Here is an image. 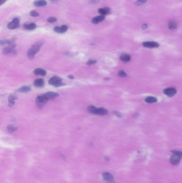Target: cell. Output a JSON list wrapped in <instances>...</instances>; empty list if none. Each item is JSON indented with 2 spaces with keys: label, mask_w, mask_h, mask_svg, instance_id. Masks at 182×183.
Segmentation results:
<instances>
[{
  "label": "cell",
  "mask_w": 182,
  "mask_h": 183,
  "mask_svg": "<svg viewBox=\"0 0 182 183\" xmlns=\"http://www.w3.org/2000/svg\"><path fill=\"white\" fill-rule=\"evenodd\" d=\"M43 42L42 41H38L35 43L32 46V47L28 49L27 51V56L30 59H33L39 51L40 50V48L43 44Z\"/></svg>",
  "instance_id": "1"
},
{
  "label": "cell",
  "mask_w": 182,
  "mask_h": 183,
  "mask_svg": "<svg viewBox=\"0 0 182 183\" xmlns=\"http://www.w3.org/2000/svg\"><path fill=\"white\" fill-rule=\"evenodd\" d=\"M89 112L90 113H92L96 115H106L108 114V111L105 108H97L94 106H89L88 108Z\"/></svg>",
  "instance_id": "2"
},
{
  "label": "cell",
  "mask_w": 182,
  "mask_h": 183,
  "mask_svg": "<svg viewBox=\"0 0 182 183\" xmlns=\"http://www.w3.org/2000/svg\"><path fill=\"white\" fill-rule=\"evenodd\" d=\"M173 155L170 157V161L174 165H176L180 163L182 157V152L180 151H172Z\"/></svg>",
  "instance_id": "3"
},
{
  "label": "cell",
  "mask_w": 182,
  "mask_h": 183,
  "mask_svg": "<svg viewBox=\"0 0 182 183\" xmlns=\"http://www.w3.org/2000/svg\"><path fill=\"white\" fill-rule=\"evenodd\" d=\"M62 79L60 78V77L58 76H54L49 80V83L55 87H60L64 85V83L62 82Z\"/></svg>",
  "instance_id": "4"
},
{
  "label": "cell",
  "mask_w": 182,
  "mask_h": 183,
  "mask_svg": "<svg viewBox=\"0 0 182 183\" xmlns=\"http://www.w3.org/2000/svg\"><path fill=\"white\" fill-rule=\"evenodd\" d=\"M48 99L45 96L44 94L38 96L36 99V103L37 107L41 108L48 101Z\"/></svg>",
  "instance_id": "5"
},
{
  "label": "cell",
  "mask_w": 182,
  "mask_h": 183,
  "mask_svg": "<svg viewBox=\"0 0 182 183\" xmlns=\"http://www.w3.org/2000/svg\"><path fill=\"white\" fill-rule=\"evenodd\" d=\"M19 25V19L18 18H15L12 20L11 22L8 25V28L11 30L17 28Z\"/></svg>",
  "instance_id": "6"
},
{
  "label": "cell",
  "mask_w": 182,
  "mask_h": 183,
  "mask_svg": "<svg viewBox=\"0 0 182 183\" xmlns=\"http://www.w3.org/2000/svg\"><path fill=\"white\" fill-rule=\"evenodd\" d=\"M16 46V44H12L9 45V47L5 48L3 49V53L4 54H14L16 53V50L15 49V47Z\"/></svg>",
  "instance_id": "7"
},
{
  "label": "cell",
  "mask_w": 182,
  "mask_h": 183,
  "mask_svg": "<svg viewBox=\"0 0 182 183\" xmlns=\"http://www.w3.org/2000/svg\"><path fill=\"white\" fill-rule=\"evenodd\" d=\"M102 176L103 179L105 181L109 183H113L114 182L113 176L109 172H104L102 174Z\"/></svg>",
  "instance_id": "8"
},
{
  "label": "cell",
  "mask_w": 182,
  "mask_h": 183,
  "mask_svg": "<svg viewBox=\"0 0 182 183\" xmlns=\"http://www.w3.org/2000/svg\"><path fill=\"white\" fill-rule=\"evenodd\" d=\"M143 46L146 48H158L159 47V44L157 42L154 41H147L144 42L143 43Z\"/></svg>",
  "instance_id": "9"
},
{
  "label": "cell",
  "mask_w": 182,
  "mask_h": 183,
  "mask_svg": "<svg viewBox=\"0 0 182 183\" xmlns=\"http://www.w3.org/2000/svg\"><path fill=\"white\" fill-rule=\"evenodd\" d=\"M176 89L174 88H168L164 90V94L169 97L174 96L176 94Z\"/></svg>",
  "instance_id": "10"
},
{
  "label": "cell",
  "mask_w": 182,
  "mask_h": 183,
  "mask_svg": "<svg viewBox=\"0 0 182 183\" xmlns=\"http://www.w3.org/2000/svg\"><path fill=\"white\" fill-rule=\"evenodd\" d=\"M68 29L67 26L66 25H62L61 26H56L54 28V30L55 32L58 33H64L65 32H66Z\"/></svg>",
  "instance_id": "11"
},
{
  "label": "cell",
  "mask_w": 182,
  "mask_h": 183,
  "mask_svg": "<svg viewBox=\"0 0 182 183\" xmlns=\"http://www.w3.org/2000/svg\"><path fill=\"white\" fill-rule=\"evenodd\" d=\"M105 19V16L103 15L101 16H96V17L93 18L92 19V22L93 24H98L99 22L102 21Z\"/></svg>",
  "instance_id": "12"
},
{
  "label": "cell",
  "mask_w": 182,
  "mask_h": 183,
  "mask_svg": "<svg viewBox=\"0 0 182 183\" xmlns=\"http://www.w3.org/2000/svg\"><path fill=\"white\" fill-rule=\"evenodd\" d=\"M44 95L48 99V100L55 99V98L58 97V96H59V94H58V93H55V92H53L46 93H45Z\"/></svg>",
  "instance_id": "13"
},
{
  "label": "cell",
  "mask_w": 182,
  "mask_h": 183,
  "mask_svg": "<svg viewBox=\"0 0 182 183\" xmlns=\"http://www.w3.org/2000/svg\"><path fill=\"white\" fill-rule=\"evenodd\" d=\"M44 85V81L43 79H37L34 81V85L37 87H41Z\"/></svg>",
  "instance_id": "14"
},
{
  "label": "cell",
  "mask_w": 182,
  "mask_h": 183,
  "mask_svg": "<svg viewBox=\"0 0 182 183\" xmlns=\"http://www.w3.org/2000/svg\"><path fill=\"white\" fill-rule=\"evenodd\" d=\"M120 60L124 62H128L131 60V57L127 54H122L120 56Z\"/></svg>",
  "instance_id": "15"
},
{
  "label": "cell",
  "mask_w": 182,
  "mask_h": 183,
  "mask_svg": "<svg viewBox=\"0 0 182 183\" xmlns=\"http://www.w3.org/2000/svg\"><path fill=\"white\" fill-rule=\"evenodd\" d=\"M34 73L36 75H40L42 76H44L46 75V71L43 69L41 68H37L34 70Z\"/></svg>",
  "instance_id": "16"
},
{
  "label": "cell",
  "mask_w": 182,
  "mask_h": 183,
  "mask_svg": "<svg viewBox=\"0 0 182 183\" xmlns=\"http://www.w3.org/2000/svg\"><path fill=\"white\" fill-rule=\"evenodd\" d=\"M47 4L45 0H37L34 2V5L36 6H44Z\"/></svg>",
  "instance_id": "17"
},
{
  "label": "cell",
  "mask_w": 182,
  "mask_h": 183,
  "mask_svg": "<svg viewBox=\"0 0 182 183\" xmlns=\"http://www.w3.org/2000/svg\"><path fill=\"white\" fill-rule=\"evenodd\" d=\"M98 12L100 14L102 15H108L110 13V9L109 8H100L98 10Z\"/></svg>",
  "instance_id": "18"
},
{
  "label": "cell",
  "mask_w": 182,
  "mask_h": 183,
  "mask_svg": "<svg viewBox=\"0 0 182 183\" xmlns=\"http://www.w3.org/2000/svg\"><path fill=\"white\" fill-rule=\"evenodd\" d=\"M36 25L34 23H31L28 24H26L24 26V28L27 30H33L36 28Z\"/></svg>",
  "instance_id": "19"
},
{
  "label": "cell",
  "mask_w": 182,
  "mask_h": 183,
  "mask_svg": "<svg viewBox=\"0 0 182 183\" xmlns=\"http://www.w3.org/2000/svg\"><path fill=\"white\" fill-rule=\"evenodd\" d=\"M31 91V88L30 87L27 86H25L21 87L20 88L18 89V91L19 92H22V93H26L28 92Z\"/></svg>",
  "instance_id": "20"
},
{
  "label": "cell",
  "mask_w": 182,
  "mask_h": 183,
  "mask_svg": "<svg viewBox=\"0 0 182 183\" xmlns=\"http://www.w3.org/2000/svg\"><path fill=\"white\" fill-rule=\"evenodd\" d=\"M145 102L148 103H154L157 101V99L153 96H148L145 99Z\"/></svg>",
  "instance_id": "21"
},
{
  "label": "cell",
  "mask_w": 182,
  "mask_h": 183,
  "mask_svg": "<svg viewBox=\"0 0 182 183\" xmlns=\"http://www.w3.org/2000/svg\"><path fill=\"white\" fill-rule=\"evenodd\" d=\"M177 24L176 22H175L174 21H171L168 24V28L170 29V30H175L177 28Z\"/></svg>",
  "instance_id": "22"
},
{
  "label": "cell",
  "mask_w": 182,
  "mask_h": 183,
  "mask_svg": "<svg viewBox=\"0 0 182 183\" xmlns=\"http://www.w3.org/2000/svg\"><path fill=\"white\" fill-rule=\"evenodd\" d=\"M17 128H18V127L15 126H14V125H8V127H7L8 131L10 133L14 132V131H15L16 130H17Z\"/></svg>",
  "instance_id": "23"
},
{
  "label": "cell",
  "mask_w": 182,
  "mask_h": 183,
  "mask_svg": "<svg viewBox=\"0 0 182 183\" xmlns=\"http://www.w3.org/2000/svg\"><path fill=\"white\" fill-rule=\"evenodd\" d=\"M57 20V19L56 17H50L48 18L47 21L49 22V23H54V22H56Z\"/></svg>",
  "instance_id": "24"
},
{
  "label": "cell",
  "mask_w": 182,
  "mask_h": 183,
  "mask_svg": "<svg viewBox=\"0 0 182 183\" xmlns=\"http://www.w3.org/2000/svg\"><path fill=\"white\" fill-rule=\"evenodd\" d=\"M30 15L32 16V17H38V16H39V14L35 10H32L30 12Z\"/></svg>",
  "instance_id": "25"
},
{
  "label": "cell",
  "mask_w": 182,
  "mask_h": 183,
  "mask_svg": "<svg viewBox=\"0 0 182 183\" xmlns=\"http://www.w3.org/2000/svg\"><path fill=\"white\" fill-rule=\"evenodd\" d=\"M119 76L121 77H126L127 76V74L123 70L120 71L119 72Z\"/></svg>",
  "instance_id": "26"
},
{
  "label": "cell",
  "mask_w": 182,
  "mask_h": 183,
  "mask_svg": "<svg viewBox=\"0 0 182 183\" xmlns=\"http://www.w3.org/2000/svg\"><path fill=\"white\" fill-rule=\"evenodd\" d=\"M146 2V0H137V1L135 3V4L137 5H142Z\"/></svg>",
  "instance_id": "27"
},
{
  "label": "cell",
  "mask_w": 182,
  "mask_h": 183,
  "mask_svg": "<svg viewBox=\"0 0 182 183\" xmlns=\"http://www.w3.org/2000/svg\"><path fill=\"white\" fill-rule=\"evenodd\" d=\"M17 97H16L15 95H11L10 96V97L8 99L9 102H15V101L17 99Z\"/></svg>",
  "instance_id": "28"
},
{
  "label": "cell",
  "mask_w": 182,
  "mask_h": 183,
  "mask_svg": "<svg viewBox=\"0 0 182 183\" xmlns=\"http://www.w3.org/2000/svg\"><path fill=\"white\" fill-rule=\"evenodd\" d=\"M97 63V61L95 60H89L87 62V65H93V64H95Z\"/></svg>",
  "instance_id": "29"
},
{
  "label": "cell",
  "mask_w": 182,
  "mask_h": 183,
  "mask_svg": "<svg viewBox=\"0 0 182 183\" xmlns=\"http://www.w3.org/2000/svg\"><path fill=\"white\" fill-rule=\"evenodd\" d=\"M100 0H90V2L92 4H96V3H98Z\"/></svg>",
  "instance_id": "30"
},
{
  "label": "cell",
  "mask_w": 182,
  "mask_h": 183,
  "mask_svg": "<svg viewBox=\"0 0 182 183\" xmlns=\"http://www.w3.org/2000/svg\"><path fill=\"white\" fill-rule=\"evenodd\" d=\"M148 27V26L147 24H143L142 25V28L143 30H146V28H147Z\"/></svg>",
  "instance_id": "31"
},
{
  "label": "cell",
  "mask_w": 182,
  "mask_h": 183,
  "mask_svg": "<svg viewBox=\"0 0 182 183\" xmlns=\"http://www.w3.org/2000/svg\"><path fill=\"white\" fill-rule=\"evenodd\" d=\"M114 114L117 116H118V117H121V114H120V112H119L114 111Z\"/></svg>",
  "instance_id": "32"
},
{
  "label": "cell",
  "mask_w": 182,
  "mask_h": 183,
  "mask_svg": "<svg viewBox=\"0 0 182 183\" xmlns=\"http://www.w3.org/2000/svg\"><path fill=\"white\" fill-rule=\"evenodd\" d=\"M7 0H1V2H0V3H1V5H2L3 3H5Z\"/></svg>",
  "instance_id": "33"
},
{
  "label": "cell",
  "mask_w": 182,
  "mask_h": 183,
  "mask_svg": "<svg viewBox=\"0 0 182 183\" xmlns=\"http://www.w3.org/2000/svg\"><path fill=\"white\" fill-rule=\"evenodd\" d=\"M69 78H70L72 79H73V77L72 76H69Z\"/></svg>",
  "instance_id": "34"
},
{
  "label": "cell",
  "mask_w": 182,
  "mask_h": 183,
  "mask_svg": "<svg viewBox=\"0 0 182 183\" xmlns=\"http://www.w3.org/2000/svg\"><path fill=\"white\" fill-rule=\"evenodd\" d=\"M51 1L54 2H56L57 1H58V0H51Z\"/></svg>",
  "instance_id": "35"
}]
</instances>
